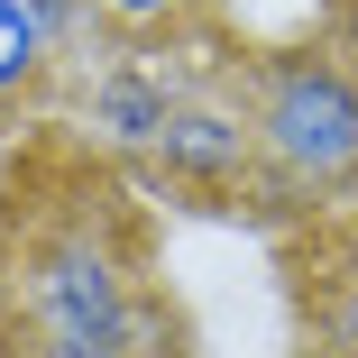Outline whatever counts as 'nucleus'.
<instances>
[{
    "label": "nucleus",
    "mask_w": 358,
    "mask_h": 358,
    "mask_svg": "<svg viewBox=\"0 0 358 358\" xmlns=\"http://www.w3.org/2000/svg\"><path fill=\"white\" fill-rule=\"evenodd\" d=\"M0 358H184L138 175L74 129L37 138L0 184Z\"/></svg>",
    "instance_id": "1"
},
{
    "label": "nucleus",
    "mask_w": 358,
    "mask_h": 358,
    "mask_svg": "<svg viewBox=\"0 0 358 358\" xmlns=\"http://www.w3.org/2000/svg\"><path fill=\"white\" fill-rule=\"evenodd\" d=\"M239 92L257 129L248 211L349 221L358 211V64L340 46H275V55H239Z\"/></svg>",
    "instance_id": "2"
},
{
    "label": "nucleus",
    "mask_w": 358,
    "mask_h": 358,
    "mask_svg": "<svg viewBox=\"0 0 358 358\" xmlns=\"http://www.w3.org/2000/svg\"><path fill=\"white\" fill-rule=\"evenodd\" d=\"M138 193L184 202V211H239L257 184V129H248V92H239V55L211 46L193 64V83L175 92L157 148L129 166Z\"/></svg>",
    "instance_id": "3"
},
{
    "label": "nucleus",
    "mask_w": 358,
    "mask_h": 358,
    "mask_svg": "<svg viewBox=\"0 0 358 358\" xmlns=\"http://www.w3.org/2000/svg\"><path fill=\"white\" fill-rule=\"evenodd\" d=\"M202 55H211V46H193V55L157 46V28H138V46H101L92 64L64 74V129H74L92 157L138 166V157L157 148V129H166V110H175V92L193 83Z\"/></svg>",
    "instance_id": "4"
},
{
    "label": "nucleus",
    "mask_w": 358,
    "mask_h": 358,
    "mask_svg": "<svg viewBox=\"0 0 358 358\" xmlns=\"http://www.w3.org/2000/svg\"><path fill=\"white\" fill-rule=\"evenodd\" d=\"M64 74L74 64L55 55V37L37 28L28 0H0V129H28L64 101Z\"/></svg>",
    "instance_id": "5"
},
{
    "label": "nucleus",
    "mask_w": 358,
    "mask_h": 358,
    "mask_svg": "<svg viewBox=\"0 0 358 358\" xmlns=\"http://www.w3.org/2000/svg\"><path fill=\"white\" fill-rule=\"evenodd\" d=\"M303 358H358V239H322L303 266Z\"/></svg>",
    "instance_id": "6"
},
{
    "label": "nucleus",
    "mask_w": 358,
    "mask_h": 358,
    "mask_svg": "<svg viewBox=\"0 0 358 358\" xmlns=\"http://www.w3.org/2000/svg\"><path fill=\"white\" fill-rule=\"evenodd\" d=\"M28 10H37V28L55 37L64 64H92L101 37H110V10H101V0H28Z\"/></svg>",
    "instance_id": "7"
},
{
    "label": "nucleus",
    "mask_w": 358,
    "mask_h": 358,
    "mask_svg": "<svg viewBox=\"0 0 358 358\" xmlns=\"http://www.w3.org/2000/svg\"><path fill=\"white\" fill-rule=\"evenodd\" d=\"M101 10H110V28H129V37H138V28H166L184 0H101Z\"/></svg>",
    "instance_id": "8"
},
{
    "label": "nucleus",
    "mask_w": 358,
    "mask_h": 358,
    "mask_svg": "<svg viewBox=\"0 0 358 358\" xmlns=\"http://www.w3.org/2000/svg\"><path fill=\"white\" fill-rule=\"evenodd\" d=\"M349 239H358V211H349Z\"/></svg>",
    "instance_id": "9"
},
{
    "label": "nucleus",
    "mask_w": 358,
    "mask_h": 358,
    "mask_svg": "<svg viewBox=\"0 0 358 358\" xmlns=\"http://www.w3.org/2000/svg\"><path fill=\"white\" fill-rule=\"evenodd\" d=\"M349 19H358V0H349Z\"/></svg>",
    "instance_id": "10"
}]
</instances>
